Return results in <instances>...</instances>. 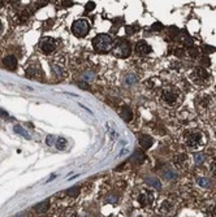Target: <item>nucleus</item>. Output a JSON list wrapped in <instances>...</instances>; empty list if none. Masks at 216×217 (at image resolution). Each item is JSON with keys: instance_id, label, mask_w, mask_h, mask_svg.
<instances>
[{"instance_id": "f257e3e1", "label": "nucleus", "mask_w": 216, "mask_h": 217, "mask_svg": "<svg viewBox=\"0 0 216 217\" xmlns=\"http://www.w3.org/2000/svg\"><path fill=\"white\" fill-rule=\"evenodd\" d=\"M92 47L100 53L108 52L114 48V38L110 34H98L92 39Z\"/></svg>"}, {"instance_id": "f03ea898", "label": "nucleus", "mask_w": 216, "mask_h": 217, "mask_svg": "<svg viewBox=\"0 0 216 217\" xmlns=\"http://www.w3.org/2000/svg\"><path fill=\"white\" fill-rule=\"evenodd\" d=\"M184 142L189 148H198L203 143V134L199 130H188L184 134Z\"/></svg>"}, {"instance_id": "7ed1b4c3", "label": "nucleus", "mask_w": 216, "mask_h": 217, "mask_svg": "<svg viewBox=\"0 0 216 217\" xmlns=\"http://www.w3.org/2000/svg\"><path fill=\"white\" fill-rule=\"evenodd\" d=\"M90 29H91L90 22L85 18L77 20V21H74L73 25H72V33H73V35L77 38L86 37V35L90 33Z\"/></svg>"}, {"instance_id": "20e7f679", "label": "nucleus", "mask_w": 216, "mask_h": 217, "mask_svg": "<svg viewBox=\"0 0 216 217\" xmlns=\"http://www.w3.org/2000/svg\"><path fill=\"white\" fill-rule=\"evenodd\" d=\"M180 92L177 89H173V87H167L162 91V100L164 104H167L169 107L176 105L178 100H180Z\"/></svg>"}, {"instance_id": "39448f33", "label": "nucleus", "mask_w": 216, "mask_h": 217, "mask_svg": "<svg viewBox=\"0 0 216 217\" xmlns=\"http://www.w3.org/2000/svg\"><path fill=\"white\" fill-rule=\"evenodd\" d=\"M190 78L195 85L204 86L210 82V74L204 68H195L190 74Z\"/></svg>"}, {"instance_id": "423d86ee", "label": "nucleus", "mask_w": 216, "mask_h": 217, "mask_svg": "<svg viewBox=\"0 0 216 217\" xmlns=\"http://www.w3.org/2000/svg\"><path fill=\"white\" fill-rule=\"evenodd\" d=\"M114 52L119 57H128L130 55V43L124 38L119 39L116 42V47L114 50Z\"/></svg>"}, {"instance_id": "0eeeda50", "label": "nucleus", "mask_w": 216, "mask_h": 217, "mask_svg": "<svg viewBox=\"0 0 216 217\" xmlns=\"http://www.w3.org/2000/svg\"><path fill=\"white\" fill-rule=\"evenodd\" d=\"M56 47H58V42H56V39L50 38V37L43 38L42 40H40V43H39V50L42 51L44 55L52 53L54 51L56 50Z\"/></svg>"}, {"instance_id": "6e6552de", "label": "nucleus", "mask_w": 216, "mask_h": 217, "mask_svg": "<svg viewBox=\"0 0 216 217\" xmlns=\"http://www.w3.org/2000/svg\"><path fill=\"white\" fill-rule=\"evenodd\" d=\"M154 200H155V196L151 191H143L138 196V203L141 204V207H150L152 205Z\"/></svg>"}, {"instance_id": "1a4fd4ad", "label": "nucleus", "mask_w": 216, "mask_h": 217, "mask_svg": "<svg viewBox=\"0 0 216 217\" xmlns=\"http://www.w3.org/2000/svg\"><path fill=\"white\" fill-rule=\"evenodd\" d=\"M151 52V47L147 44V42L145 40H140V42H137L136 44V53L138 56H146Z\"/></svg>"}, {"instance_id": "9d476101", "label": "nucleus", "mask_w": 216, "mask_h": 217, "mask_svg": "<svg viewBox=\"0 0 216 217\" xmlns=\"http://www.w3.org/2000/svg\"><path fill=\"white\" fill-rule=\"evenodd\" d=\"M188 160H189L188 159V155L180 153V155H177V156H174L173 163H174V165H176L178 169H184L188 165Z\"/></svg>"}, {"instance_id": "9b49d317", "label": "nucleus", "mask_w": 216, "mask_h": 217, "mask_svg": "<svg viewBox=\"0 0 216 217\" xmlns=\"http://www.w3.org/2000/svg\"><path fill=\"white\" fill-rule=\"evenodd\" d=\"M138 141H140V146L143 148V149H147V148H150L152 146V138L150 135H145V134H142V135L138 137Z\"/></svg>"}, {"instance_id": "f8f14e48", "label": "nucleus", "mask_w": 216, "mask_h": 217, "mask_svg": "<svg viewBox=\"0 0 216 217\" xmlns=\"http://www.w3.org/2000/svg\"><path fill=\"white\" fill-rule=\"evenodd\" d=\"M3 65L6 66L8 70H14L17 66V60L14 56H7V57L3 59Z\"/></svg>"}, {"instance_id": "ddd939ff", "label": "nucleus", "mask_w": 216, "mask_h": 217, "mask_svg": "<svg viewBox=\"0 0 216 217\" xmlns=\"http://www.w3.org/2000/svg\"><path fill=\"white\" fill-rule=\"evenodd\" d=\"M120 117L122 118L124 121L126 122H129L132 121V118H133V112L129 107H122L121 109H120Z\"/></svg>"}, {"instance_id": "4468645a", "label": "nucleus", "mask_w": 216, "mask_h": 217, "mask_svg": "<svg viewBox=\"0 0 216 217\" xmlns=\"http://www.w3.org/2000/svg\"><path fill=\"white\" fill-rule=\"evenodd\" d=\"M208 104H210V97L208 96H199L197 99V105L200 108V109L207 108Z\"/></svg>"}, {"instance_id": "2eb2a0df", "label": "nucleus", "mask_w": 216, "mask_h": 217, "mask_svg": "<svg viewBox=\"0 0 216 217\" xmlns=\"http://www.w3.org/2000/svg\"><path fill=\"white\" fill-rule=\"evenodd\" d=\"M48 207H50V200H46V201H42L40 204H38L34 209H35V212H38V213H44V212L48 209Z\"/></svg>"}, {"instance_id": "dca6fc26", "label": "nucleus", "mask_w": 216, "mask_h": 217, "mask_svg": "<svg viewBox=\"0 0 216 217\" xmlns=\"http://www.w3.org/2000/svg\"><path fill=\"white\" fill-rule=\"evenodd\" d=\"M13 130H14V133H17V134H20V135H22V137H25L26 139H30V135H29V133L26 131V130H24L22 129V126H20V125H16L13 127Z\"/></svg>"}, {"instance_id": "f3484780", "label": "nucleus", "mask_w": 216, "mask_h": 217, "mask_svg": "<svg viewBox=\"0 0 216 217\" xmlns=\"http://www.w3.org/2000/svg\"><path fill=\"white\" fill-rule=\"evenodd\" d=\"M55 146H56V148L58 149H65L66 148V139H64V138H58L56 139V143H55Z\"/></svg>"}, {"instance_id": "a211bd4d", "label": "nucleus", "mask_w": 216, "mask_h": 217, "mask_svg": "<svg viewBox=\"0 0 216 217\" xmlns=\"http://www.w3.org/2000/svg\"><path fill=\"white\" fill-rule=\"evenodd\" d=\"M78 193H80V189L77 187V186H74V187H72L69 190H66V194H68L69 196H77Z\"/></svg>"}, {"instance_id": "6ab92c4d", "label": "nucleus", "mask_w": 216, "mask_h": 217, "mask_svg": "<svg viewBox=\"0 0 216 217\" xmlns=\"http://www.w3.org/2000/svg\"><path fill=\"white\" fill-rule=\"evenodd\" d=\"M194 160H195V163L197 164H202L203 163V160H204V155L203 153H195L194 155Z\"/></svg>"}, {"instance_id": "aec40b11", "label": "nucleus", "mask_w": 216, "mask_h": 217, "mask_svg": "<svg viewBox=\"0 0 216 217\" xmlns=\"http://www.w3.org/2000/svg\"><path fill=\"white\" fill-rule=\"evenodd\" d=\"M136 159H138V160H137V163H140V164H141V163L143 161V160H145V156H143L142 153H140V152H136V153H134V156L132 157V160H136Z\"/></svg>"}, {"instance_id": "412c9836", "label": "nucleus", "mask_w": 216, "mask_h": 217, "mask_svg": "<svg viewBox=\"0 0 216 217\" xmlns=\"http://www.w3.org/2000/svg\"><path fill=\"white\" fill-rule=\"evenodd\" d=\"M210 169H211V172L216 174V157L212 159V161H211V164H210Z\"/></svg>"}, {"instance_id": "4be33fe9", "label": "nucleus", "mask_w": 216, "mask_h": 217, "mask_svg": "<svg viewBox=\"0 0 216 217\" xmlns=\"http://www.w3.org/2000/svg\"><path fill=\"white\" fill-rule=\"evenodd\" d=\"M202 51H203L204 53H210V52H214L215 48L214 47H210V46H204V47L202 48Z\"/></svg>"}, {"instance_id": "5701e85b", "label": "nucleus", "mask_w": 216, "mask_h": 217, "mask_svg": "<svg viewBox=\"0 0 216 217\" xmlns=\"http://www.w3.org/2000/svg\"><path fill=\"white\" fill-rule=\"evenodd\" d=\"M208 183H210V181H208V179H206V178L199 179V185H200V186H203V187H207Z\"/></svg>"}, {"instance_id": "b1692460", "label": "nucleus", "mask_w": 216, "mask_h": 217, "mask_svg": "<svg viewBox=\"0 0 216 217\" xmlns=\"http://www.w3.org/2000/svg\"><path fill=\"white\" fill-rule=\"evenodd\" d=\"M207 215L208 216H216V208L215 207H210L208 211H207Z\"/></svg>"}, {"instance_id": "393cba45", "label": "nucleus", "mask_w": 216, "mask_h": 217, "mask_svg": "<svg viewBox=\"0 0 216 217\" xmlns=\"http://www.w3.org/2000/svg\"><path fill=\"white\" fill-rule=\"evenodd\" d=\"M162 28H163L162 24H159V22L152 25V30H154V31H159V30H162Z\"/></svg>"}, {"instance_id": "a878e982", "label": "nucleus", "mask_w": 216, "mask_h": 217, "mask_svg": "<svg viewBox=\"0 0 216 217\" xmlns=\"http://www.w3.org/2000/svg\"><path fill=\"white\" fill-rule=\"evenodd\" d=\"M94 7H95V4L92 3V2H89L86 4V11H92L94 9Z\"/></svg>"}, {"instance_id": "bb28decb", "label": "nucleus", "mask_w": 216, "mask_h": 217, "mask_svg": "<svg viewBox=\"0 0 216 217\" xmlns=\"http://www.w3.org/2000/svg\"><path fill=\"white\" fill-rule=\"evenodd\" d=\"M52 139H54V137H52V135H48V137H47V139H46V142H47L48 146H51V144H52Z\"/></svg>"}, {"instance_id": "cd10ccee", "label": "nucleus", "mask_w": 216, "mask_h": 217, "mask_svg": "<svg viewBox=\"0 0 216 217\" xmlns=\"http://www.w3.org/2000/svg\"><path fill=\"white\" fill-rule=\"evenodd\" d=\"M0 116H2V117H8V113L4 111V109H2V108H0Z\"/></svg>"}, {"instance_id": "c85d7f7f", "label": "nucleus", "mask_w": 216, "mask_h": 217, "mask_svg": "<svg viewBox=\"0 0 216 217\" xmlns=\"http://www.w3.org/2000/svg\"><path fill=\"white\" fill-rule=\"evenodd\" d=\"M2 31H3V22L0 21V34H2Z\"/></svg>"}, {"instance_id": "c756f323", "label": "nucleus", "mask_w": 216, "mask_h": 217, "mask_svg": "<svg viewBox=\"0 0 216 217\" xmlns=\"http://www.w3.org/2000/svg\"><path fill=\"white\" fill-rule=\"evenodd\" d=\"M3 7V2H2V0H0V8H2Z\"/></svg>"}]
</instances>
